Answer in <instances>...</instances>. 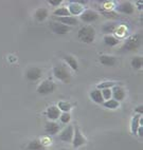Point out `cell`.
<instances>
[{
    "instance_id": "cb8c5ba5",
    "label": "cell",
    "mask_w": 143,
    "mask_h": 150,
    "mask_svg": "<svg viewBox=\"0 0 143 150\" xmlns=\"http://www.w3.org/2000/svg\"><path fill=\"white\" fill-rule=\"evenodd\" d=\"M106 108H109V109H116V108L119 107V103L115 100V99H108L107 102L104 104Z\"/></svg>"
},
{
    "instance_id": "83f0119b",
    "label": "cell",
    "mask_w": 143,
    "mask_h": 150,
    "mask_svg": "<svg viewBox=\"0 0 143 150\" xmlns=\"http://www.w3.org/2000/svg\"><path fill=\"white\" fill-rule=\"evenodd\" d=\"M115 31V24L110 23V24H106L103 27V32L105 33H112Z\"/></svg>"
},
{
    "instance_id": "ba28073f",
    "label": "cell",
    "mask_w": 143,
    "mask_h": 150,
    "mask_svg": "<svg viewBox=\"0 0 143 150\" xmlns=\"http://www.w3.org/2000/svg\"><path fill=\"white\" fill-rule=\"evenodd\" d=\"M84 144H85V139L81 134L78 127H75V132H74V137H73V147L78 148Z\"/></svg>"
},
{
    "instance_id": "f546056e",
    "label": "cell",
    "mask_w": 143,
    "mask_h": 150,
    "mask_svg": "<svg viewBox=\"0 0 143 150\" xmlns=\"http://www.w3.org/2000/svg\"><path fill=\"white\" fill-rule=\"evenodd\" d=\"M113 85H115L113 83H102V85H100V86H99V88L108 89V87H112Z\"/></svg>"
},
{
    "instance_id": "ac0fdd59",
    "label": "cell",
    "mask_w": 143,
    "mask_h": 150,
    "mask_svg": "<svg viewBox=\"0 0 143 150\" xmlns=\"http://www.w3.org/2000/svg\"><path fill=\"white\" fill-rule=\"evenodd\" d=\"M58 20L63 22V24H65V25H67V24H73V25L78 24V20L73 17H60Z\"/></svg>"
},
{
    "instance_id": "4dcf8cb0",
    "label": "cell",
    "mask_w": 143,
    "mask_h": 150,
    "mask_svg": "<svg viewBox=\"0 0 143 150\" xmlns=\"http://www.w3.org/2000/svg\"><path fill=\"white\" fill-rule=\"evenodd\" d=\"M49 3L52 4V6H58V4L60 3V0H50Z\"/></svg>"
},
{
    "instance_id": "5bb4252c",
    "label": "cell",
    "mask_w": 143,
    "mask_h": 150,
    "mask_svg": "<svg viewBox=\"0 0 143 150\" xmlns=\"http://www.w3.org/2000/svg\"><path fill=\"white\" fill-rule=\"evenodd\" d=\"M119 11L122 12V13L128 14V15H129V14H132V12H134V8H132V3L124 2L119 6Z\"/></svg>"
},
{
    "instance_id": "ffe728a7",
    "label": "cell",
    "mask_w": 143,
    "mask_h": 150,
    "mask_svg": "<svg viewBox=\"0 0 143 150\" xmlns=\"http://www.w3.org/2000/svg\"><path fill=\"white\" fill-rule=\"evenodd\" d=\"M104 42H105L107 46L113 47V46H116L117 43L119 42V40H118L117 38L112 37V36H106V37L104 38Z\"/></svg>"
},
{
    "instance_id": "7c38bea8",
    "label": "cell",
    "mask_w": 143,
    "mask_h": 150,
    "mask_svg": "<svg viewBox=\"0 0 143 150\" xmlns=\"http://www.w3.org/2000/svg\"><path fill=\"white\" fill-rule=\"evenodd\" d=\"M60 130V126L57 125L56 123H53V122H50V123H47L46 125V131L49 134H55L58 132Z\"/></svg>"
},
{
    "instance_id": "d6a6232c",
    "label": "cell",
    "mask_w": 143,
    "mask_h": 150,
    "mask_svg": "<svg viewBox=\"0 0 143 150\" xmlns=\"http://www.w3.org/2000/svg\"><path fill=\"white\" fill-rule=\"evenodd\" d=\"M142 131H143V127L142 126L139 127V128H138V134H139V137H142V135H143Z\"/></svg>"
},
{
    "instance_id": "f1b7e54d",
    "label": "cell",
    "mask_w": 143,
    "mask_h": 150,
    "mask_svg": "<svg viewBox=\"0 0 143 150\" xmlns=\"http://www.w3.org/2000/svg\"><path fill=\"white\" fill-rule=\"evenodd\" d=\"M60 121H62V123H68V122L70 121V114L67 112H65L64 114H62L60 115Z\"/></svg>"
},
{
    "instance_id": "3957f363",
    "label": "cell",
    "mask_w": 143,
    "mask_h": 150,
    "mask_svg": "<svg viewBox=\"0 0 143 150\" xmlns=\"http://www.w3.org/2000/svg\"><path fill=\"white\" fill-rule=\"evenodd\" d=\"M55 89V85L52 83L51 81H43L41 83V85L38 87L37 92L39 94H43V95H46V94H49L53 92V90Z\"/></svg>"
},
{
    "instance_id": "9c48e42d",
    "label": "cell",
    "mask_w": 143,
    "mask_h": 150,
    "mask_svg": "<svg viewBox=\"0 0 143 150\" xmlns=\"http://www.w3.org/2000/svg\"><path fill=\"white\" fill-rule=\"evenodd\" d=\"M72 137H73V128L72 126H69L60 133V139H62L63 142H71L72 141Z\"/></svg>"
},
{
    "instance_id": "6da1fadb",
    "label": "cell",
    "mask_w": 143,
    "mask_h": 150,
    "mask_svg": "<svg viewBox=\"0 0 143 150\" xmlns=\"http://www.w3.org/2000/svg\"><path fill=\"white\" fill-rule=\"evenodd\" d=\"M95 29L90 25H86V27H83L80 31H78V38L81 39L82 41L86 43H91L95 39Z\"/></svg>"
},
{
    "instance_id": "2e32d148",
    "label": "cell",
    "mask_w": 143,
    "mask_h": 150,
    "mask_svg": "<svg viewBox=\"0 0 143 150\" xmlns=\"http://www.w3.org/2000/svg\"><path fill=\"white\" fill-rule=\"evenodd\" d=\"M90 96H91L92 100L97 104H102L103 103V96H102V93H101L100 90H93V91L90 93Z\"/></svg>"
},
{
    "instance_id": "8992f818",
    "label": "cell",
    "mask_w": 143,
    "mask_h": 150,
    "mask_svg": "<svg viewBox=\"0 0 143 150\" xmlns=\"http://www.w3.org/2000/svg\"><path fill=\"white\" fill-rule=\"evenodd\" d=\"M81 18H82V20L85 22H92V21H95V20L99 18V15H97L95 11L87 10V11H85L84 13H82Z\"/></svg>"
},
{
    "instance_id": "7a4b0ae2",
    "label": "cell",
    "mask_w": 143,
    "mask_h": 150,
    "mask_svg": "<svg viewBox=\"0 0 143 150\" xmlns=\"http://www.w3.org/2000/svg\"><path fill=\"white\" fill-rule=\"evenodd\" d=\"M54 76L58 79H60L64 83H69L70 81V75L67 72V70L63 67H55L53 70Z\"/></svg>"
},
{
    "instance_id": "4fadbf2b",
    "label": "cell",
    "mask_w": 143,
    "mask_h": 150,
    "mask_svg": "<svg viewBox=\"0 0 143 150\" xmlns=\"http://www.w3.org/2000/svg\"><path fill=\"white\" fill-rule=\"evenodd\" d=\"M113 90V92H112V95H113V97H115V100H122V99L124 98V96H125V93H124V91H123V89L122 88H120V87H115V88L112 89Z\"/></svg>"
},
{
    "instance_id": "484cf974",
    "label": "cell",
    "mask_w": 143,
    "mask_h": 150,
    "mask_svg": "<svg viewBox=\"0 0 143 150\" xmlns=\"http://www.w3.org/2000/svg\"><path fill=\"white\" fill-rule=\"evenodd\" d=\"M58 107H60V110H63L64 112H68L69 110L71 109V106L67 103H64V102H60L58 103Z\"/></svg>"
},
{
    "instance_id": "8fae6325",
    "label": "cell",
    "mask_w": 143,
    "mask_h": 150,
    "mask_svg": "<svg viewBox=\"0 0 143 150\" xmlns=\"http://www.w3.org/2000/svg\"><path fill=\"white\" fill-rule=\"evenodd\" d=\"M47 114H48V117L51 118V120H57V118L60 116V109L55 106H51L50 108H48L47 110Z\"/></svg>"
},
{
    "instance_id": "e0dca14e",
    "label": "cell",
    "mask_w": 143,
    "mask_h": 150,
    "mask_svg": "<svg viewBox=\"0 0 143 150\" xmlns=\"http://www.w3.org/2000/svg\"><path fill=\"white\" fill-rule=\"evenodd\" d=\"M48 16V11L46 8H38L35 13V17L38 21H43Z\"/></svg>"
},
{
    "instance_id": "5b68a950",
    "label": "cell",
    "mask_w": 143,
    "mask_h": 150,
    "mask_svg": "<svg viewBox=\"0 0 143 150\" xmlns=\"http://www.w3.org/2000/svg\"><path fill=\"white\" fill-rule=\"evenodd\" d=\"M141 45V37L140 35H136L134 37L129 38L125 43V49L126 50H135V49L139 48Z\"/></svg>"
},
{
    "instance_id": "44dd1931",
    "label": "cell",
    "mask_w": 143,
    "mask_h": 150,
    "mask_svg": "<svg viewBox=\"0 0 143 150\" xmlns=\"http://www.w3.org/2000/svg\"><path fill=\"white\" fill-rule=\"evenodd\" d=\"M69 11H68V8H57L54 11V15H56V16H60V17H68L69 15Z\"/></svg>"
},
{
    "instance_id": "7402d4cb",
    "label": "cell",
    "mask_w": 143,
    "mask_h": 150,
    "mask_svg": "<svg viewBox=\"0 0 143 150\" xmlns=\"http://www.w3.org/2000/svg\"><path fill=\"white\" fill-rule=\"evenodd\" d=\"M142 64H143V59L142 57H135V58H132V66L135 69H140L142 67Z\"/></svg>"
},
{
    "instance_id": "d6986e66",
    "label": "cell",
    "mask_w": 143,
    "mask_h": 150,
    "mask_svg": "<svg viewBox=\"0 0 143 150\" xmlns=\"http://www.w3.org/2000/svg\"><path fill=\"white\" fill-rule=\"evenodd\" d=\"M64 58H65V60L68 62V64L70 66L71 68H72L73 70H76L78 69V62L75 60V58H73V56H69V55H65L64 56Z\"/></svg>"
},
{
    "instance_id": "d4e9b609",
    "label": "cell",
    "mask_w": 143,
    "mask_h": 150,
    "mask_svg": "<svg viewBox=\"0 0 143 150\" xmlns=\"http://www.w3.org/2000/svg\"><path fill=\"white\" fill-rule=\"evenodd\" d=\"M139 118H140V115H136L135 117L132 118V130L134 133H136L139 128V125H138V122H139Z\"/></svg>"
},
{
    "instance_id": "4316f807",
    "label": "cell",
    "mask_w": 143,
    "mask_h": 150,
    "mask_svg": "<svg viewBox=\"0 0 143 150\" xmlns=\"http://www.w3.org/2000/svg\"><path fill=\"white\" fill-rule=\"evenodd\" d=\"M102 93V96H103V99H109L111 97V90L109 88L108 89H103V91L101 92Z\"/></svg>"
},
{
    "instance_id": "52a82bcc",
    "label": "cell",
    "mask_w": 143,
    "mask_h": 150,
    "mask_svg": "<svg viewBox=\"0 0 143 150\" xmlns=\"http://www.w3.org/2000/svg\"><path fill=\"white\" fill-rule=\"evenodd\" d=\"M41 77V70L38 68H31L27 71V78L29 81H37Z\"/></svg>"
},
{
    "instance_id": "603a6c76",
    "label": "cell",
    "mask_w": 143,
    "mask_h": 150,
    "mask_svg": "<svg viewBox=\"0 0 143 150\" xmlns=\"http://www.w3.org/2000/svg\"><path fill=\"white\" fill-rule=\"evenodd\" d=\"M68 11L70 14H80L82 12V6L78 4H71L68 8Z\"/></svg>"
},
{
    "instance_id": "30bf717a",
    "label": "cell",
    "mask_w": 143,
    "mask_h": 150,
    "mask_svg": "<svg viewBox=\"0 0 143 150\" xmlns=\"http://www.w3.org/2000/svg\"><path fill=\"white\" fill-rule=\"evenodd\" d=\"M100 62L104 66H108V67H111V66H115L117 62V59L112 56H109V55H102L100 57Z\"/></svg>"
},
{
    "instance_id": "277c9868",
    "label": "cell",
    "mask_w": 143,
    "mask_h": 150,
    "mask_svg": "<svg viewBox=\"0 0 143 150\" xmlns=\"http://www.w3.org/2000/svg\"><path fill=\"white\" fill-rule=\"evenodd\" d=\"M50 27H51L52 31L54 33H56V34H60V35H63V34H66L70 31V28L68 27V25H65V24L63 23H60V22H51L50 24Z\"/></svg>"
},
{
    "instance_id": "1f68e13d",
    "label": "cell",
    "mask_w": 143,
    "mask_h": 150,
    "mask_svg": "<svg viewBox=\"0 0 143 150\" xmlns=\"http://www.w3.org/2000/svg\"><path fill=\"white\" fill-rule=\"evenodd\" d=\"M136 111H137L138 113L142 114V113H143V107H142V106H138V108L136 109Z\"/></svg>"
},
{
    "instance_id": "9a60e30c",
    "label": "cell",
    "mask_w": 143,
    "mask_h": 150,
    "mask_svg": "<svg viewBox=\"0 0 143 150\" xmlns=\"http://www.w3.org/2000/svg\"><path fill=\"white\" fill-rule=\"evenodd\" d=\"M28 150H45V147L38 139H34L28 145Z\"/></svg>"
}]
</instances>
